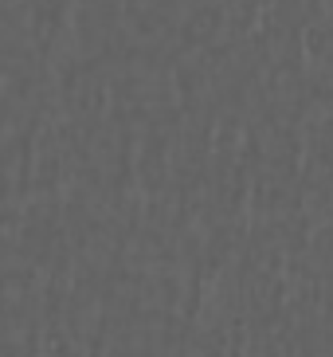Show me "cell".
I'll list each match as a JSON object with an SVG mask.
<instances>
[]
</instances>
